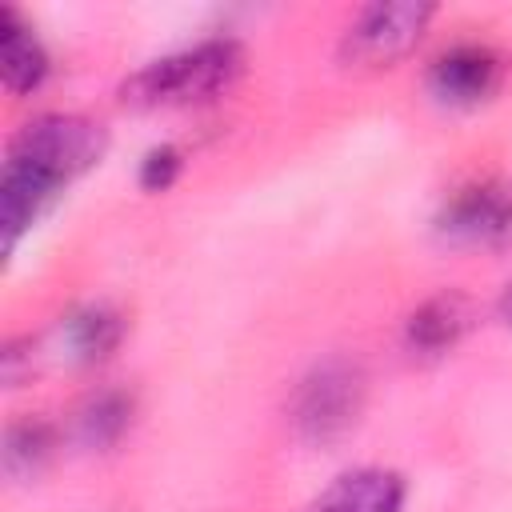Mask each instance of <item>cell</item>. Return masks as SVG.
Wrapping results in <instances>:
<instances>
[{
	"mask_svg": "<svg viewBox=\"0 0 512 512\" xmlns=\"http://www.w3.org/2000/svg\"><path fill=\"white\" fill-rule=\"evenodd\" d=\"M428 84L448 104H480L500 84V56L480 44H460V48L436 56Z\"/></svg>",
	"mask_w": 512,
	"mask_h": 512,
	"instance_id": "5b68a950",
	"label": "cell"
},
{
	"mask_svg": "<svg viewBox=\"0 0 512 512\" xmlns=\"http://www.w3.org/2000/svg\"><path fill=\"white\" fill-rule=\"evenodd\" d=\"M432 20V4L416 0H392V4H368L344 32V56L368 68L400 60Z\"/></svg>",
	"mask_w": 512,
	"mask_h": 512,
	"instance_id": "277c9868",
	"label": "cell"
},
{
	"mask_svg": "<svg viewBox=\"0 0 512 512\" xmlns=\"http://www.w3.org/2000/svg\"><path fill=\"white\" fill-rule=\"evenodd\" d=\"M52 448H56V432L48 420H36V416L16 420L4 436V468L12 476H36L52 456Z\"/></svg>",
	"mask_w": 512,
	"mask_h": 512,
	"instance_id": "7c38bea8",
	"label": "cell"
},
{
	"mask_svg": "<svg viewBox=\"0 0 512 512\" xmlns=\"http://www.w3.org/2000/svg\"><path fill=\"white\" fill-rule=\"evenodd\" d=\"M364 408V372L352 360H324L316 364L292 400V424L304 440L328 444L344 436Z\"/></svg>",
	"mask_w": 512,
	"mask_h": 512,
	"instance_id": "3957f363",
	"label": "cell"
},
{
	"mask_svg": "<svg viewBox=\"0 0 512 512\" xmlns=\"http://www.w3.org/2000/svg\"><path fill=\"white\" fill-rule=\"evenodd\" d=\"M0 72H4V88L16 96L40 88V80L48 76L44 44L12 8H0Z\"/></svg>",
	"mask_w": 512,
	"mask_h": 512,
	"instance_id": "ba28073f",
	"label": "cell"
},
{
	"mask_svg": "<svg viewBox=\"0 0 512 512\" xmlns=\"http://www.w3.org/2000/svg\"><path fill=\"white\" fill-rule=\"evenodd\" d=\"M124 336V320L120 312H112L108 304H88L80 312L68 316L64 324V340H68V352L80 360V364H96L104 360Z\"/></svg>",
	"mask_w": 512,
	"mask_h": 512,
	"instance_id": "30bf717a",
	"label": "cell"
},
{
	"mask_svg": "<svg viewBox=\"0 0 512 512\" xmlns=\"http://www.w3.org/2000/svg\"><path fill=\"white\" fill-rule=\"evenodd\" d=\"M176 172H180V152L168 148V144H160V148H152V152L144 156V164H140V184H144L148 192H164V188L176 180Z\"/></svg>",
	"mask_w": 512,
	"mask_h": 512,
	"instance_id": "4fadbf2b",
	"label": "cell"
},
{
	"mask_svg": "<svg viewBox=\"0 0 512 512\" xmlns=\"http://www.w3.org/2000/svg\"><path fill=\"white\" fill-rule=\"evenodd\" d=\"M128 424H132V400L124 392L108 388V392H96L84 400V408L76 416V436L88 448H108L124 436Z\"/></svg>",
	"mask_w": 512,
	"mask_h": 512,
	"instance_id": "8fae6325",
	"label": "cell"
},
{
	"mask_svg": "<svg viewBox=\"0 0 512 512\" xmlns=\"http://www.w3.org/2000/svg\"><path fill=\"white\" fill-rule=\"evenodd\" d=\"M464 328H468V300L460 292H440L408 316L404 340L420 356H440L464 336Z\"/></svg>",
	"mask_w": 512,
	"mask_h": 512,
	"instance_id": "9c48e42d",
	"label": "cell"
},
{
	"mask_svg": "<svg viewBox=\"0 0 512 512\" xmlns=\"http://www.w3.org/2000/svg\"><path fill=\"white\" fill-rule=\"evenodd\" d=\"M244 68V48L236 40H204L196 48L172 52L164 60H152L132 80H124L120 96L124 104L160 108V104H192L224 92Z\"/></svg>",
	"mask_w": 512,
	"mask_h": 512,
	"instance_id": "6da1fadb",
	"label": "cell"
},
{
	"mask_svg": "<svg viewBox=\"0 0 512 512\" xmlns=\"http://www.w3.org/2000/svg\"><path fill=\"white\" fill-rule=\"evenodd\" d=\"M500 312H504V320L512 324V284H508V292H504V300H500Z\"/></svg>",
	"mask_w": 512,
	"mask_h": 512,
	"instance_id": "5bb4252c",
	"label": "cell"
},
{
	"mask_svg": "<svg viewBox=\"0 0 512 512\" xmlns=\"http://www.w3.org/2000/svg\"><path fill=\"white\" fill-rule=\"evenodd\" d=\"M104 152V128L88 116H72V112H48L28 120L12 148H8V164L16 172H28L32 180L48 184L52 192L60 184H68L72 176H80L84 168H92Z\"/></svg>",
	"mask_w": 512,
	"mask_h": 512,
	"instance_id": "7a4b0ae2",
	"label": "cell"
},
{
	"mask_svg": "<svg viewBox=\"0 0 512 512\" xmlns=\"http://www.w3.org/2000/svg\"><path fill=\"white\" fill-rule=\"evenodd\" d=\"M404 508V480L392 468H356L344 472L312 512H400Z\"/></svg>",
	"mask_w": 512,
	"mask_h": 512,
	"instance_id": "52a82bcc",
	"label": "cell"
},
{
	"mask_svg": "<svg viewBox=\"0 0 512 512\" xmlns=\"http://www.w3.org/2000/svg\"><path fill=\"white\" fill-rule=\"evenodd\" d=\"M444 236L452 240H504L512 236V196L500 188H464L440 216Z\"/></svg>",
	"mask_w": 512,
	"mask_h": 512,
	"instance_id": "8992f818",
	"label": "cell"
}]
</instances>
